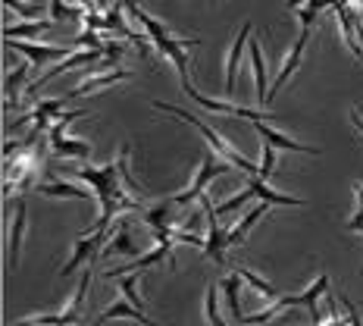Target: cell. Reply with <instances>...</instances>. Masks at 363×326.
<instances>
[{
  "label": "cell",
  "instance_id": "6da1fadb",
  "mask_svg": "<svg viewBox=\"0 0 363 326\" xmlns=\"http://www.w3.org/2000/svg\"><path fill=\"white\" fill-rule=\"evenodd\" d=\"M75 176L94 188V198H97V204H101V217H97V223L91 226L88 232H82V236H91V232H97V229H110L113 219H116L119 214L141 207V201H135L132 195H128V188L123 185V173H119L116 161H110L104 166H82V170H75Z\"/></svg>",
  "mask_w": 363,
  "mask_h": 326
},
{
  "label": "cell",
  "instance_id": "7a4b0ae2",
  "mask_svg": "<svg viewBox=\"0 0 363 326\" xmlns=\"http://www.w3.org/2000/svg\"><path fill=\"white\" fill-rule=\"evenodd\" d=\"M123 6H125V13H128V19H132L135 26L145 28V35L154 41V48L172 63V70L179 72L182 88H191V79H188V66H191V63H188L185 48H194V44H201V38H176L160 19H154L150 13L141 10L138 0H123Z\"/></svg>",
  "mask_w": 363,
  "mask_h": 326
},
{
  "label": "cell",
  "instance_id": "3957f363",
  "mask_svg": "<svg viewBox=\"0 0 363 326\" xmlns=\"http://www.w3.org/2000/svg\"><path fill=\"white\" fill-rule=\"evenodd\" d=\"M154 107L157 110H163V113H169V116H176V119H182V123H188V126H194L198 132L207 138V145L213 148V154L216 157H223L225 163H232L235 170H241V173H247V176H260V166H254L247 157H241L235 148L229 145V141L223 138V135L216 132L213 126H207L201 116H194V113H188V110H182V107H176V104H163V101H154Z\"/></svg>",
  "mask_w": 363,
  "mask_h": 326
},
{
  "label": "cell",
  "instance_id": "277c9868",
  "mask_svg": "<svg viewBox=\"0 0 363 326\" xmlns=\"http://www.w3.org/2000/svg\"><path fill=\"white\" fill-rule=\"evenodd\" d=\"M320 295H329V273H320V276H316V283L307 286L301 295H285V298L272 301L269 308L257 310V314H251V317H241V323H269V320H276L285 308H307L310 314H313V326H316V323H323V314L316 310Z\"/></svg>",
  "mask_w": 363,
  "mask_h": 326
},
{
  "label": "cell",
  "instance_id": "5b68a950",
  "mask_svg": "<svg viewBox=\"0 0 363 326\" xmlns=\"http://www.w3.org/2000/svg\"><path fill=\"white\" fill-rule=\"evenodd\" d=\"M229 170H235L232 163H225L223 157H216L213 151H210L207 157L201 161L198 166V173H194V179H191V185L185 188V192H179V195H172V201L179 204V207H188L194 198H203V192H207V185L213 182L216 176H223V173H229Z\"/></svg>",
  "mask_w": 363,
  "mask_h": 326
},
{
  "label": "cell",
  "instance_id": "8992f818",
  "mask_svg": "<svg viewBox=\"0 0 363 326\" xmlns=\"http://www.w3.org/2000/svg\"><path fill=\"white\" fill-rule=\"evenodd\" d=\"M110 239H113L110 229H97V232H91V236H79V239H75V251H72L69 261H66V267L60 270V276L66 279V276H72L82 263H94L97 251H101L104 241H110Z\"/></svg>",
  "mask_w": 363,
  "mask_h": 326
},
{
  "label": "cell",
  "instance_id": "52a82bcc",
  "mask_svg": "<svg viewBox=\"0 0 363 326\" xmlns=\"http://www.w3.org/2000/svg\"><path fill=\"white\" fill-rule=\"evenodd\" d=\"M201 207H203V214H207V241H203V254L213 257L219 267H225V248H229V232L219 229V214H216L213 204H210L207 195L201 198Z\"/></svg>",
  "mask_w": 363,
  "mask_h": 326
},
{
  "label": "cell",
  "instance_id": "ba28073f",
  "mask_svg": "<svg viewBox=\"0 0 363 326\" xmlns=\"http://www.w3.org/2000/svg\"><path fill=\"white\" fill-rule=\"evenodd\" d=\"M10 50H19L22 57L28 60L32 66H48V63H60V60L72 57L75 50L72 48H57V44H28V41H6Z\"/></svg>",
  "mask_w": 363,
  "mask_h": 326
},
{
  "label": "cell",
  "instance_id": "9c48e42d",
  "mask_svg": "<svg viewBox=\"0 0 363 326\" xmlns=\"http://www.w3.org/2000/svg\"><path fill=\"white\" fill-rule=\"evenodd\" d=\"M307 41H310V28H301L298 38H294V44H291V50L285 54V63H282V72L276 75V82H272V91H269V97H267V107L272 104V97L282 91V85L291 79L294 72H298V66H301V60H304V50H307Z\"/></svg>",
  "mask_w": 363,
  "mask_h": 326
},
{
  "label": "cell",
  "instance_id": "30bf717a",
  "mask_svg": "<svg viewBox=\"0 0 363 326\" xmlns=\"http://www.w3.org/2000/svg\"><path fill=\"white\" fill-rule=\"evenodd\" d=\"M251 32H254V26H251V19H247L245 26H241V32L235 35V41H232L229 54H225V85H223L225 94H235V79H238V66H241V50H245V44H251Z\"/></svg>",
  "mask_w": 363,
  "mask_h": 326
},
{
  "label": "cell",
  "instance_id": "8fae6325",
  "mask_svg": "<svg viewBox=\"0 0 363 326\" xmlns=\"http://www.w3.org/2000/svg\"><path fill=\"white\" fill-rule=\"evenodd\" d=\"M185 94L191 97V101H198L203 110H210V113H223V116H247L251 123H260V113L251 110V107H238V104H232V101H219V97H203L201 91H194L191 88H185Z\"/></svg>",
  "mask_w": 363,
  "mask_h": 326
},
{
  "label": "cell",
  "instance_id": "7c38bea8",
  "mask_svg": "<svg viewBox=\"0 0 363 326\" xmlns=\"http://www.w3.org/2000/svg\"><path fill=\"white\" fill-rule=\"evenodd\" d=\"M132 79V70H110V72H85L82 75V82L75 85L69 94V101L72 97H79V94H88V91H97V88H110V85H116V82H128Z\"/></svg>",
  "mask_w": 363,
  "mask_h": 326
},
{
  "label": "cell",
  "instance_id": "4fadbf2b",
  "mask_svg": "<svg viewBox=\"0 0 363 326\" xmlns=\"http://www.w3.org/2000/svg\"><path fill=\"white\" fill-rule=\"evenodd\" d=\"M26 219H28V207H26V201H19L16 214H13L10 239H6V270L19 267V248H22V239H26Z\"/></svg>",
  "mask_w": 363,
  "mask_h": 326
},
{
  "label": "cell",
  "instance_id": "5bb4252c",
  "mask_svg": "<svg viewBox=\"0 0 363 326\" xmlns=\"http://www.w3.org/2000/svg\"><path fill=\"white\" fill-rule=\"evenodd\" d=\"M269 217V204L267 201H260V204H254L251 210H247L245 217L235 223V229H229V248H238V245H245L247 236H251V229L260 219H267Z\"/></svg>",
  "mask_w": 363,
  "mask_h": 326
},
{
  "label": "cell",
  "instance_id": "9a60e30c",
  "mask_svg": "<svg viewBox=\"0 0 363 326\" xmlns=\"http://www.w3.org/2000/svg\"><path fill=\"white\" fill-rule=\"evenodd\" d=\"M257 129V135H260L263 141H269L272 148H282V151H298V154H320V148H307V145H301V141H294L289 138V135H282V132H276L272 126H267V119H260V123H254Z\"/></svg>",
  "mask_w": 363,
  "mask_h": 326
},
{
  "label": "cell",
  "instance_id": "2e32d148",
  "mask_svg": "<svg viewBox=\"0 0 363 326\" xmlns=\"http://www.w3.org/2000/svg\"><path fill=\"white\" fill-rule=\"evenodd\" d=\"M176 207H179V204L172 201V198H163V201H157L154 207H147L145 214H141V219L147 223L150 232H157V229H172V226H176V214H172V210H176Z\"/></svg>",
  "mask_w": 363,
  "mask_h": 326
},
{
  "label": "cell",
  "instance_id": "e0dca14e",
  "mask_svg": "<svg viewBox=\"0 0 363 326\" xmlns=\"http://www.w3.org/2000/svg\"><path fill=\"white\" fill-rule=\"evenodd\" d=\"M251 66H254V94H257V104L267 107V97H269V85H267V63H263V50H260V41H251Z\"/></svg>",
  "mask_w": 363,
  "mask_h": 326
},
{
  "label": "cell",
  "instance_id": "ac0fdd59",
  "mask_svg": "<svg viewBox=\"0 0 363 326\" xmlns=\"http://www.w3.org/2000/svg\"><path fill=\"white\" fill-rule=\"evenodd\" d=\"M247 188H251L257 198L267 201V204H282V207H304V198H294V195L276 192V188H269L267 182L257 179V176H247Z\"/></svg>",
  "mask_w": 363,
  "mask_h": 326
},
{
  "label": "cell",
  "instance_id": "d6986e66",
  "mask_svg": "<svg viewBox=\"0 0 363 326\" xmlns=\"http://www.w3.org/2000/svg\"><path fill=\"white\" fill-rule=\"evenodd\" d=\"M38 192L48 195V198H72V201H97L94 192H85V188L72 185V182H63V179H50L44 185H38Z\"/></svg>",
  "mask_w": 363,
  "mask_h": 326
},
{
  "label": "cell",
  "instance_id": "ffe728a7",
  "mask_svg": "<svg viewBox=\"0 0 363 326\" xmlns=\"http://www.w3.org/2000/svg\"><path fill=\"white\" fill-rule=\"evenodd\" d=\"M119 317H132V320H138V323H145V326H157L150 317H145L138 308H132L128 301L123 298V301H113L110 308H104L101 314L94 317V323H107V320H119Z\"/></svg>",
  "mask_w": 363,
  "mask_h": 326
},
{
  "label": "cell",
  "instance_id": "44dd1931",
  "mask_svg": "<svg viewBox=\"0 0 363 326\" xmlns=\"http://www.w3.org/2000/svg\"><path fill=\"white\" fill-rule=\"evenodd\" d=\"M57 22L54 19H28V22H16V26H6L4 28V38L6 41H19V38H38L41 32L54 28Z\"/></svg>",
  "mask_w": 363,
  "mask_h": 326
},
{
  "label": "cell",
  "instance_id": "7402d4cb",
  "mask_svg": "<svg viewBox=\"0 0 363 326\" xmlns=\"http://www.w3.org/2000/svg\"><path fill=\"white\" fill-rule=\"evenodd\" d=\"M113 239L107 245V254H138V245L132 241V229H128V219H119L116 226H110Z\"/></svg>",
  "mask_w": 363,
  "mask_h": 326
},
{
  "label": "cell",
  "instance_id": "603a6c76",
  "mask_svg": "<svg viewBox=\"0 0 363 326\" xmlns=\"http://www.w3.org/2000/svg\"><path fill=\"white\" fill-rule=\"evenodd\" d=\"M128 157H132V145H125L119 148V157H116V163H119V173H123V185L128 188V195H132L135 201H145V185H138V179L132 176V166H128Z\"/></svg>",
  "mask_w": 363,
  "mask_h": 326
},
{
  "label": "cell",
  "instance_id": "cb8c5ba5",
  "mask_svg": "<svg viewBox=\"0 0 363 326\" xmlns=\"http://www.w3.org/2000/svg\"><path fill=\"white\" fill-rule=\"evenodd\" d=\"M88 286H91V267L82 273V279H79V289L72 292V298H69V305L63 308V320L66 326H72L75 320H82V305H85V295H88Z\"/></svg>",
  "mask_w": 363,
  "mask_h": 326
},
{
  "label": "cell",
  "instance_id": "d4e9b609",
  "mask_svg": "<svg viewBox=\"0 0 363 326\" xmlns=\"http://www.w3.org/2000/svg\"><path fill=\"white\" fill-rule=\"evenodd\" d=\"M241 283H245V279H241L238 273H229V276L219 283V289H223V295H225V308H229V317H235V323H241V301H238Z\"/></svg>",
  "mask_w": 363,
  "mask_h": 326
},
{
  "label": "cell",
  "instance_id": "484cf974",
  "mask_svg": "<svg viewBox=\"0 0 363 326\" xmlns=\"http://www.w3.org/2000/svg\"><path fill=\"white\" fill-rule=\"evenodd\" d=\"M50 151H54L57 157H91V145L88 141H82V138H54V141H48Z\"/></svg>",
  "mask_w": 363,
  "mask_h": 326
},
{
  "label": "cell",
  "instance_id": "4316f807",
  "mask_svg": "<svg viewBox=\"0 0 363 326\" xmlns=\"http://www.w3.org/2000/svg\"><path fill=\"white\" fill-rule=\"evenodd\" d=\"M28 60L26 63H19L16 70H13L10 75H6V85H4V91H6V107H16L19 104V88H22V82H26V75H28Z\"/></svg>",
  "mask_w": 363,
  "mask_h": 326
},
{
  "label": "cell",
  "instance_id": "83f0119b",
  "mask_svg": "<svg viewBox=\"0 0 363 326\" xmlns=\"http://www.w3.org/2000/svg\"><path fill=\"white\" fill-rule=\"evenodd\" d=\"M235 273H238L241 279H245L247 286H251V289H254L257 295H263V298H272V301H279V298H282V295L276 292V286H272V283H267V279H263V276H257V273H251L247 267H238Z\"/></svg>",
  "mask_w": 363,
  "mask_h": 326
},
{
  "label": "cell",
  "instance_id": "f1b7e54d",
  "mask_svg": "<svg viewBox=\"0 0 363 326\" xmlns=\"http://www.w3.org/2000/svg\"><path fill=\"white\" fill-rule=\"evenodd\" d=\"M335 6H338V0H307V4L301 6V13H298L301 28H310L323 10H335Z\"/></svg>",
  "mask_w": 363,
  "mask_h": 326
},
{
  "label": "cell",
  "instance_id": "f546056e",
  "mask_svg": "<svg viewBox=\"0 0 363 326\" xmlns=\"http://www.w3.org/2000/svg\"><path fill=\"white\" fill-rule=\"evenodd\" d=\"M119 292H123V298L128 301V305L138 308L141 314H145V298H141V292H138V273L119 276Z\"/></svg>",
  "mask_w": 363,
  "mask_h": 326
},
{
  "label": "cell",
  "instance_id": "4dcf8cb0",
  "mask_svg": "<svg viewBox=\"0 0 363 326\" xmlns=\"http://www.w3.org/2000/svg\"><path fill=\"white\" fill-rule=\"evenodd\" d=\"M219 295H223V289L210 283V286H207V305H203V310H207L210 326H229V323H225V317L219 314Z\"/></svg>",
  "mask_w": 363,
  "mask_h": 326
},
{
  "label": "cell",
  "instance_id": "1f68e13d",
  "mask_svg": "<svg viewBox=\"0 0 363 326\" xmlns=\"http://www.w3.org/2000/svg\"><path fill=\"white\" fill-rule=\"evenodd\" d=\"M85 6H69L63 0H50V19L54 22H69V19H82L85 16Z\"/></svg>",
  "mask_w": 363,
  "mask_h": 326
},
{
  "label": "cell",
  "instance_id": "d6a6232c",
  "mask_svg": "<svg viewBox=\"0 0 363 326\" xmlns=\"http://www.w3.org/2000/svg\"><path fill=\"white\" fill-rule=\"evenodd\" d=\"M4 6L6 10H13L16 16H22L26 22L41 16V4H32V0H4Z\"/></svg>",
  "mask_w": 363,
  "mask_h": 326
},
{
  "label": "cell",
  "instance_id": "836d02e7",
  "mask_svg": "<svg viewBox=\"0 0 363 326\" xmlns=\"http://www.w3.org/2000/svg\"><path fill=\"white\" fill-rule=\"evenodd\" d=\"M272 173H276V148H272L269 141H263V145H260V176H257V179L267 182Z\"/></svg>",
  "mask_w": 363,
  "mask_h": 326
},
{
  "label": "cell",
  "instance_id": "e575fe53",
  "mask_svg": "<svg viewBox=\"0 0 363 326\" xmlns=\"http://www.w3.org/2000/svg\"><path fill=\"white\" fill-rule=\"evenodd\" d=\"M251 198H257V195L251 192V188H245V192L232 195L229 201H223V204H219V207H216V214H219V217H223V214H235V210H241V207H245V204L251 201Z\"/></svg>",
  "mask_w": 363,
  "mask_h": 326
},
{
  "label": "cell",
  "instance_id": "d590c367",
  "mask_svg": "<svg viewBox=\"0 0 363 326\" xmlns=\"http://www.w3.org/2000/svg\"><path fill=\"white\" fill-rule=\"evenodd\" d=\"M338 301H342V305L347 308V320H351V326H363V317H360V310L354 308V301L347 298L345 292H338Z\"/></svg>",
  "mask_w": 363,
  "mask_h": 326
},
{
  "label": "cell",
  "instance_id": "8d00e7d4",
  "mask_svg": "<svg viewBox=\"0 0 363 326\" xmlns=\"http://www.w3.org/2000/svg\"><path fill=\"white\" fill-rule=\"evenodd\" d=\"M347 229H351V232H363V207H357V214L347 219Z\"/></svg>",
  "mask_w": 363,
  "mask_h": 326
},
{
  "label": "cell",
  "instance_id": "74e56055",
  "mask_svg": "<svg viewBox=\"0 0 363 326\" xmlns=\"http://www.w3.org/2000/svg\"><path fill=\"white\" fill-rule=\"evenodd\" d=\"M316 326H351V320H347V317H329V320H323Z\"/></svg>",
  "mask_w": 363,
  "mask_h": 326
},
{
  "label": "cell",
  "instance_id": "f35d334b",
  "mask_svg": "<svg viewBox=\"0 0 363 326\" xmlns=\"http://www.w3.org/2000/svg\"><path fill=\"white\" fill-rule=\"evenodd\" d=\"M351 123H354V126H357L360 132H363V123H360V113H357V110H351Z\"/></svg>",
  "mask_w": 363,
  "mask_h": 326
},
{
  "label": "cell",
  "instance_id": "ab89813d",
  "mask_svg": "<svg viewBox=\"0 0 363 326\" xmlns=\"http://www.w3.org/2000/svg\"><path fill=\"white\" fill-rule=\"evenodd\" d=\"M354 192H357V204L363 207V185H360V182H354Z\"/></svg>",
  "mask_w": 363,
  "mask_h": 326
},
{
  "label": "cell",
  "instance_id": "60d3db41",
  "mask_svg": "<svg viewBox=\"0 0 363 326\" xmlns=\"http://www.w3.org/2000/svg\"><path fill=\"white\" fill-rule=\"evenodd\" d=\"M210 4H216V0H210Z\"/></svg>",
  "mask_w": 363,
  "mask_h": 326
},
{
  "label": "cell",
  "instance_id": "b9f144b4",
  "mask_svg": "<svg viewBox=\"0 0 363 326\" xmlns=\"http://www.w3.org/2000/svg\"><path fill=\"white\" fill-rule=\"evenodd\" d=\"M360 123H363V116H360Z\"/></svg>",
  "mask_w": 363,
  "mask_h": 326
}]
</instances>
